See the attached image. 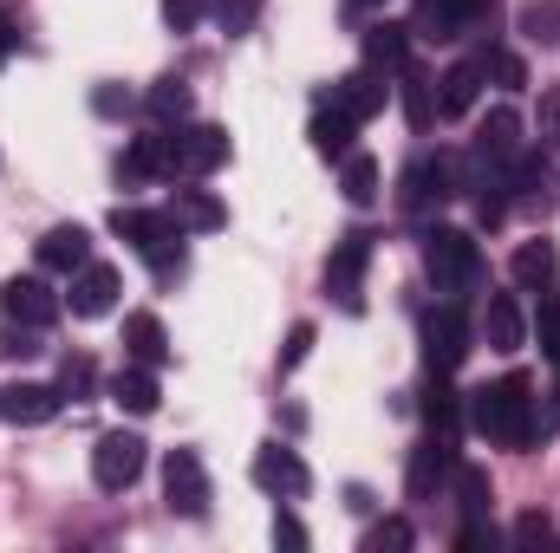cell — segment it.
<instances>
[{
  "instance_id": "b9f144b4",
  "label": "cell",
  "mask_w": 560,
  "mask_h": 553,
  "mask_svg": "<svg viewBox=\"0 0 560 553\" xmlns=\"http://www.w3.org/2000/svg\"><path fill=\"white\" fill-rule=\"evenodd\" d=\"M196 20H202V0H163V26L170 33H189Z\"/></svg>"
},
{
  "instance_id": "83f0119b",
  "label": "cell",
  "mask_w": 560,
  "mask_h": 553,
  "mask_svg": "<svg viewBox=\"0 0 560 553\" xmlns=\"http://www.w3.org/2000/svg\"><path fill=\"white\" fill-rule=\"evenodd\" d=\"M450 489H456V508H463V521H489V508H495V489H489V469H469V462H456V475H450Z\"/></svg>"
},
{
  "instance_id": "7bdbcfd3",
  "label": "cell",
  "mask_w": 560,
  "mask_h": 553,
  "mask_svg": "<svg viewBox=\"0 0 560 553\" xmlns=\"http://www.w3.org/2000/svg\"><path fill=\"white\" fill-rule=\"evenodd\" d=\"M275 548H287V553H306V528H300V515H287V508L275 515Z\"/></svg>"
},
{
  "instance_id": "4dcf8cb0",
  "label": "cell",
  "mask_w": 560,
  "mask_h": 553,
  "mask_svg": "<svg viewBox=\"0 0 560 553\" xmlns=\"http://www.w3.org/2000/svg\"><path fill=\"white\" fill-rule=\"evenodd\" d=\"M339 189H346V202H352V209H365V202H378V163H372L365 150H352V156H339Z\"/></svg>"
},
{
  "instance_id": "6da1fadb",
  "label": "cell",
  "mask_w": 560,
  "mask_h": 553,
  "mask_svg": "<svg viewBox=\"0 0 560 553\" xmlns=\"http://www.w3.org/2000/svg\"><path fill=\"white\" fill-rule=\"evenodd\" d=\"M463 423H469L476 436H489L495 449H528V443L541 436L535 385H528L522 372H509V378H495V385H476V391L463 398Z\"/></svg>"
},
{
  "instance_id": "f6af8a7d",
  "label": "cell",
  "mask_w": 560,
  "mask_h": 553,
  "mask_svg": "<svg viewBox=\"0 0 560 553\" xmlns=\"http://www.w3.org/2000/svg\"><path fill=\"white\" fill-rule=\"evenodd\" d=\"M456 548H463V553L495 548V528H489V521H463V528H456Z\"/></svg>"
},
{
  "instance_id": "30bf717a",
  "label": "cell",
  "mask_w": 560,
  "mask_h": 553,
  "mask_svg": "<svg viewBox=\"0 0 560 553\" xmlns=\"http://www.w3.org/2000/svg\"><path fill=\"white\" fill-rule=\"evenodd\" d=\"M489 13H495V0H418V7H411V33L443 46V39H463V33H469L476 20H489Z\"/></svg>"
},
{
  "instance_id": "9c48e42d",
  "label": "cell",
  "mask_w": 560,
  "mask_h": 553,
  "mask_svg": "<svg viewBox=\"0 0 560 553\" xmlns=\"http://www.w3.org/2000/svg\"><path fill=\"white\" fill-rule=\"evenodd\" d=\"M365 268H372V235H346L326 261V293L346 313H365Z\"/></svg>"
},
{
  "instance_id": "f1b7e54d",
  "label": "cell",
  "mask_w": 560,
  "mask_h": 553,
  "mask_svg": "<svg viewBox=\"0 0 560 553\" xmlns=\"http://www.w3.org/2000/svg\"><path fill=\"white\" fill-rule=\"evenodd\" d=\"M423 416H430V430H443V436H456V430H463V391L450 385V372H430Z\"/></svg>"
},
{
  "instance_id": "8fae6325",
  "label": "cell",
  "mask_w": 560,
  "mask_h": 553,
  "mask_svg": "<svg viewBox=\"0 0 560 553\" xmlns=\"http://www.w3.org/2000/svg\"><path fill=\"white\" fill-rule=\"evenodd\" d=\"M248 475H255V489H261V495H275V502H300V495L313 489L306 462H300V456H293L287 443H261V449H255V469H248Z\"/></svg>"
},
{
  "instance_id": "5bb4252c",
  "label": "cell",
  "mask_w": 560,
  "mask_h": 553,
  "mask_svg": "<svg viewBox=\"0 0 560 553\" xmlns=\"http://www.w3.org/2000/svg\"><path fill=\"white\" fill-rule=\"evenodd\" d=\"M0 306H7L13 326H39V332L59 319V293H52L39 274H13L7 286H0Z\"/></svg>"
},
{
  "instance_id": "7402d4cb",
  "label": "cell",
  "mask_w": 560,
  "mask_h": 553,
  "mask_svg": "<svg viewBox=\"0 0 560 553\" xmlns=\"http://www.w3.org/2000/svg\"><path fill=\"white\" fill-rule=\"evenodd\" d=\"M125 358L131 365H170V332H163V319L156 313H125Z\"/></svg>"
},
{
  "instance_id": "4fadbf2b",
  "label": "cell",
  "mask_w": 560,
  "mask_h": 553,
  "mask_svg": "<svg viewBox=\"0 0 560 553\" xmlns=\"http://www.w3.org/2000/svg\"><path fill=\"white\" fill-rule=\"evenodd\" d=\"M118 293H125V274H118L112 261H85V268L72 274V293H66V306H72L79 319H105V313L118 306Z\"/></svg>"
},
{
  "instance_id": "c3c4849f",
  "label": "cell",
  "mask_w": 560,
  "mask_h": 553,
  "mask_svg": "<svg viewBox=\"0 0 560 553\" xmlns=\"http://www.w3.org/2000/svg\"><path fill=\"white\" fill-rule=\"evenodd\" d=\"M359 7H378V0H359Z\"/></svg>"
},
{
  "instance_id": "ee69618b",
  "label": "cell",
  "mask_w": 560,
  "mask_h": 553,
  "mask_svg": "<svg viewBox=\"0 0 560 553\" xmlns=\"http://www.w3.org/2000/svg\"><path fill=\"white\" fill-rule=\"evenodd\" d=\"M92 111H98V118H125V111H131V92H118V85H98V92H92Z\"/></svg>"
},
{
  "instance_id": "603a6c76",
  "label": "cell",
  "mask_w": 560,
  "mask_h": 553,
  "mask_svg": "<svg viewBox=\"0 0 560 553\" xmlns=\"http://www.w3.org/2000/svg\"><path fill=\"white\" fill-rule=\"evenodd\" d=\"M306 138L313 150L332 163V156H352V138H359V118H346L332 98H319V111H313V125H306Z\"/></svg>"
},
{
  "instance_id": "2e32d148",
  "label": "cell",
  "mask_w": 560,
  "mask_h": 553,
  "mask_svg": "<svg viewBox=\"0 0 560 553\" xmlns=\"http://www.w3.org/2000/svg\"><path fill=\"white\" fill-rule=\"evenodd\" d=\"M326 98H332L346 118H359V125H365V118H378V111H385L392 85H385V72H378V66H359V72H346V79H339Z\"/></svg>"
},
{
  "instance_id": "1f68e13d",
  "label": "cell",
  "mask_w": 560,
  "mask_h": 553,
  "mask_svg": "<svg viewBox=\"0 0 560 553\" xmlns=\"http://www.w3.org/2000/svg\"><path fill=\"white\" fill-rule=\"evenodd\" d=\"M522 39L555 46L560 39V0H528V7H522Z\"/></svg>"
},
{
  "instance_id": "484cf974",
  "label": "cell",
  "mask_w": 560,
  "mask_h": 553,
  "mask_svg": "<svg viewBox=\"0 0 560 553\" xmlns=\"http://www.w3.org/2000/svg\"><path fill=\"white\" fill-rule=\"evenodd\" d=\"M365 59H372L378 72H405V66H411V26L378 20V26L365 33Z\"/></svg>"
},
{
  "instance_id": "7c38bea8",
  "label": "cell",
  "mask_w": 560,
  "mask_h": 553,
  "mask_svg": "<svg viewBox=\"0 0 560 553\" xmlns=\"http://www.w3.org/2000/svg\"><path fill=\"white\" fill-rule=\"evenodd\" d=\"M156 176H183V163H176V131L131 138V150L118 156V183H156Z\"/></svg>"
},
{
  "instance_id": "7a4b0ae2",
  "label": "cell",
  "mask_w": 560,
  "mask_h": 553,
  "mask_svg": "<svg viewBox=\"0 0 560 553\" xmlns=\"http://www.w3.org/2000/svg\"><path fill=\"white\" fill-rule=\"evenodd\" d=\"M423 274H430L436 293H450V299L476 293V280H482V248H476V235L436 222V228L423 235Z\"/></svg>"
},
{
  "instance_id": "4316f807",
  "label": "cell",
  "mask_w": 560,
  "mask_h": 553,
  "mask_svg": "<svg viewBox=\"0 0 560 553\" xmlns=\"http://www.w3.org/2000/svg\"><path fill=\"white\" fill-rule=\"evenodd\" d=\"M170 215H176V228H196V235H215V228L229 222V209H222L209 189H176V196H170Z\"/></svg>"
},
{
  "instance_id": "9a60e30c",
  "label": "cell",
  "mask_w": 560,
  "mask_h": 553,
  "mask_svg": "<svg viewBox=\"0 0 560 553\" xmlns=\"http://www.w3.org/2000/svg\"><path fill=\"white\" fill-rule=\"evenodd\" d=\"M59 404H66V391H59V385H33V378H20V385H7V391H0V416H7V423H20V430L52 423Z\"/></svg>"
},
{
  "instance_id": "e0dca14e",
  "label": "cell",
  "mask_w": 560,
  "mask_h": 553,
  "mask_svg": "<svg viewBox=\"0 0 560 553\" xmlns=\"http://www.w3.org/2000/svg\"><path fill=\"white\" fill-rule=\"evenodd\" d=\"M33 255H39V268H46V274H79V268L92 261V235H85L79 222H59V228H46V235H39V248H33Z\"/></svg>"
},
{
  "instance_id": "74e56055",
  "label": "cell",
  "mask_w": 560,
  "mask_h": 553,
  "mask_svg": "<svg viewBox=\"0 0 560 553\" xmlns=\"http://www.w3.org/2000/svg\"><path fill=\"white\" fill-rule=\"evenodd\" d=\"M59 391H66V398H92V391H98V372H92L85 352H72V358L59 365Z\"/></svg>"
},
{
  "instance_id": "277c9868",
  "label": "cell",
  "mask_w": 560,
  "mask_h": 553,
  "mask_svg": "<svg viewBox=\"0 0 560 553\" xmlns=\"http://www.w3.org/2000/svg\"><path fill=\"white\" fill-rule=\"evenodd\" d=\"M456 189H463L456 156H418V163L398 176V209H405V215H430V209H443Z\"/></svg>"
},
{
  "instance_id": "e575fe53",
  "label": "cell",
  "mask_w": 560,
  "mask_h": 553,
  "mask_svg": "<svg viewBox=\"0 0 560 553\" xmlns=\"http://www.w3.org/2000/svg\"><path fill=\"white\" fill-rule=\"evenodd\" d=\"M261 7H268V0H215V26H222L229 39H242V33H255Z\"/></svg>"
},
{
  "instance_id": "7dc6e473",
  "label": "cell",
  "mask_w": 560,
  "mask_h": 553,
  "mask_svg": "<svg viewBox=\"0 0 560 553\" xmlns=\"http://www.w3.org/2000/svg\"><path fill=\"white\" fill-rule=\"evenodd\" d=\"M13 46H20V26H13V13H0V66L13 59Z\"/></svg>"
},
{
  "instance_id": "3957f363",
  "label": "cell",
  "mask_w": 560,
  "mask_h": 553,
  "mask_svg": "<svg viewBox=\"0 0 560 553\" xmlns=\"http://www.w3.org/2000/svg\"><path fill=\"white\" fill-rule=\"evenodd\" d=\"M112 235L131 242L156 274H176V268H183V228H176L170 209H125V202H118V209H112Z\"/></svg>"
},
{
  "instance_id": "44dd1931",
  "label": "cell",
  "mask_w": 560,
  "mask_h": 553,
  "mask_svg": "<svg viewBox=\"0 0 560 553\" xmlns=\"http://www.w3.org/2000/svg\"><path fill=\"white\" fill-rule=\"evenodd\" d=\"M482 79H489V72H482V59H456V66L436 79V85H443V92H436V118H469V105H476Z\"/></svg>"
},
{
  "instance_id": "ffe728a7",
  "label": "cell",
  "mask_w": 560,
  "mask_h": 553,
  "mask_svg": "<svg viewBox=\"0 0 560 553\" xmlns=\"http://www.w3.org/2000/svg\"><path fill=\"white\" fill-rule=\"evenodd\" d=\"M509 183L522 189V202H528V209H555V202H560L555 163H548V156H535V150H522V156L509 163Z\"/></svg>"
},
{
  "instance_id": "ba28073f",
  "label": "cell",
  "mask_w": 560,
  "mask_h": 553,
  "mask_svg": "<svg viewBox=\"0 0 560 553\" xmlns=\"http://www.w3.org/2000/svg\"><path fill=\"white\" fill-rule=\"evenodd\" d=\"M450 475H456V449H450L443 430H430L418 449H411V462H405V495L411 502H436L450 489Z\"/></svg>"
},
{
  "instance_id": "8d00e7d4",
  "label": "cell",
  "mask_w": 560,
  "mask_h": 553,
  "mask_svg": "<svg viewBox=\"0 0 560 553\" xmlns=\"http://www.w3.org/2000/svg\"><path fill=\"white\" fill-rule=\"evenodd\" d=\"M482 72H489L502 92H522V85H528V66H522V52H482Z\"/></svg>"
},
{
  "instance_id": "d590c367",
  "label": "cell",
  "mask_w": 560,
  "mask_h": 553,
  "mask_svg": "<svg viewBox=\"0 0 560 553\" xmlns=\"http://www.w3.org/2000/svg\"><path fill=\"white\" fill-rule=\"evenodd\" d=\"M411 541H418V534H411V521H398V515L365 528V553H405Z\"/></svg>"
},
{
  "instance_id": "d6a6232c",
  "label": "cell",
  "mask_w": 560,
  "mask_h": 553,
  "mask_svg": "<svg viewBox=\"0 0 560 553\" xmlns=\"http://www.w3.org/2000/svg\"><path fill=\"white\" fill-rule=\"evenodd\" d=\"M548 274H555V248L548 242H522L515 248V280L522 286H548Z\"/></svg>"
},
{
  "instance_id": "f546056e",
  "label": "cell",
  "mask_w": 560,
  "mask_h": 553,
  "mask_svg": "<svg viewBox=\"0 0 560 553\" xmlns=\"http://www.w3.org/2000/svg\"><path fill=\"white\" fill-rule=\"evenodd\" d=\"M150 118H163V125H183L189 118V105H196V92H189V79H176V72H163L156 85H150Z\"/></svg>"
},
{
  "instance_id": "ab89813d",
  "label": "cell",
  "mask_w": 560,
  "mask_h": 553,
  "mask_svg": "<svg viewBox=\"0 0 560 553\" xmlns=\"http://www.w3.org/2000/svg\"><path fill=\"white\" fill-rule=\"evenodd\" d=\"M306 352H313V326L300 319V326L287 332V345H280V372H293V365H306Z\"/></svg>"
},
{
  "instance_id": "8992f818",
  "label": "cell",
  "mask_w": 560,
  "mask_h": 553,
  "mask_svg": "<svg viewBox=\"0 0 560 553\" xmlns=\"http://www.w3.org/2000/svg\"><path fill=\"white\" fill-rule=\"evenodd\" d=\"M163 502H170V515H183V521H202V515H209V469H202L196 449H170V456H163Z\"/></svg>"
},
{
  "instance_id": "60d3db41",
  "label": "cell",
  "mask_w": 560,
  "mask_h": 553,
  "mask_svg": "<svg viewBox=\"0 0 560 553\" xmlns=\"http://www.w3.org/2000/svg\"><path fill=\"white\" fill-rule=\"evenodd\" d=\"M535 131H541V143H555V150H560V85H555V92H541V111H535Z\"/></svg>"
},
{
  "instance_id": "d6986e66",
  "label": "cell",
  "mask_w": 560,
  "mask_h": 553,
  "mask_svg": "<svg viewBox=\"0 0 560 553\" xmlns=\"http://www.w3.org/2000/svg\"><path fill=\"white\" fill-rule=\"evenodd\" d=\"M482 339H489V352H522V345H528V319H522L515 293H489V306H482Z\"/></svg>"
},
{
  "instance_id": "52a82bcc",
  "label": "cell",
  "mask_w": 560,
  "mask_h": 553,
  "mask_svg": "<svg viewBox=\"0 0 560 553\" xmlns=\"http://www.w3.org/2000/svg\"><path fill=\"white\" fill-rule=\"evenodd\" d=\"M138 475H143V436H131V430H105L98 449H92V482H98L105 495H125Z\"/></svg>"
},
{
  "instance_id": "5b68a950",
  "label": "cell",
  "mask_w": 560,
  "mask_h": 553,
  "mask_svg": "<svg viewBox=\"0 0 560 553\" xmlns=\"http://www.w3.org/2000/svg\"><path fill=\"white\" fill-rule=\"evenodd\" d=\"M469 345H476V332H469V319H463L456 299H443V306L423 313V358H430V372H456L469 358Z\"/></svg>"
},
{
  "instance_id": "f35d334b",
  "label": "cell",
  "mask_w": 560,
  "mask_h": 553,
  "mask_svg": "<svg viewBox=\"0 0 560 553\" xmlns=\"http://www.w3.org/2000/svg\"><path fill=\"white\" fill-rule=\"evenodd\" d=\"M405 111H411V125H418V131L436 118V92H430V79H418L411 66H405Z\"/></svg>"
},
{
  "instance_id": "836d02e7",
  "label": "cell",
  "mask_w": 560,
  "mask_h": 553,
  "mask_svg": "<svg viewBox=\"0 0 560 553\" xmlns=\"http://www.w3.org/2000/svg\"><path fill=\"white\" fill-rule=\"evenodd\" d=\"M528 332H535V345H541V358L560 365V299H541L535 306V319H528Z\"/></svg>"
},
{
  "instance_id": "ac0fdd59",
  "label": "cell",
  "mask_w": 560,
  "mask_h": 553,
  "mask_svg": "<svg viewBox=\"0 0 560 553\" xmlns=\"http://www.w3.org/2000/svg\"><path fill=\"white\" fill-rule=\"evenodd\" d=\"M176 163H183V176L222 169V163H229V131H222V125H189V131H176Z\"/></svg>"
},
{
  "instance_id": "cb8c5ba5",
  "label": "cell",
  "mask_w": 560,
  "mask_h": 553,
  "mask_svg": "<svg viewBox=\"0 0 560 553\" xmlns=\"http://www.w3.org/2000/svg\"><path fill=\"white\" fill-rule=\"evenodd\" d=\"M476 150H482L489 163H502V169H509V163L522 156V118H515L509 105H495V111L476 125Z\"/></svg>"
},
{
  "instance_id": "d4e9b609",
  "label": "cell",
  "mask_w": 560,
  "mask_h": 553,
  "mask_svg": "<svg viewBox=\"0 0 560 553\" xmlns=\"http://www.w3.org/2000/svg\"><path fill=\"white\" fill-rule=\"evenodd\" d=\"M105 391H112V404H118V411H131V416H150L156 404H163L156 372H150V365H131V358H125V372H118Z\"/></svg>"
},
{
  "instance_id": "bcb514c9",
  "label": "cell",
  "mask_w": 560,
  "mask_h": 553,
  "mask_svg": "<svg viewBox=\"0 0 560 553\" xmlns=\"http://www.w3.org/2000/svg\"><path fill=\"white\" fill-rule=\"evenodd\" d=\"M548 534H555V528H548L541 515H522V521H515V541H528V548H535V541H548Z\"/></svg>"
}]
</instances>
